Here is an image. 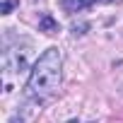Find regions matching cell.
I'll list each match as a JSON object with an SVG mask.
<instances>
[{
	"mask_svg": "<svg viewBox=\"0 0 123 123\" xmlns=\"http://www.w3.org/2000/svg\"><path fill=\"white\" fill-rule=\"evenodd\" d=\"M60 51L58 48H46L39 60L31 68L29 82H27V94L31 99H46L51 97L58 85H60Z\"/></svg>",
	"mask_w": 123,
	"mask_h": 123,
	"instance_id": "6da1fadb",
	"label": "cell"
},
{
	"mask_svg": "<svg viewBox=\"0 0 123 123\" xmlns=\"http://www.w3.org/2000/svg\"><path fill=\"white\" fill-rule=\"evenodd\" d=\"M94 0H63V7L68 12H80V10H87Z\"/></svg>",
	"mask_w": 123,
	"mask_h": 123,
	"instance_id": "277c9868",
	"label": "cell"
},
{
	"mask_svg": "<svg viewBox=\"0 0 123 123\" xmlns=\"http://www.w3.org/2000/svg\"><path fill=\"white\" fill-rule=\"evenodd\" d=\"M39 29H41V31H46V34H55V31H58V22H55L48 12H43V15H41V19H39Z\"/></svg>",
	"mask_w": 123,
	"mask_h": 123,
	"instance_id": "3957f363",
	"label": "cell"
},
{
	"mask_svg": "<svg viewBox=\"0 0 123 123\" xmlns=\"http://www.w3.org/2000/svg\"><path fill=\"white\" fill-rule=\"evenodd\" d=\"M10 123H29V121H27V118L22 116V111H19L17 116H12V118H10Z\"/></svg>",
	"mask_w": 123,
	"mask_h": 123,
	"instance_id": "8992f818",
	"label": "cell"
},
{
	"mask_svg": "<svg viewBox=\"0 0 123 123\" xmlns=\"http://www.w3.org/2000/svg\"><path fill=\"white\" fill-rule=\"evenodd\" d=\"M99 3H121V0H99Z\"/></svg>",
	"mask_w": 123,
	"mask_h": 123,
	"instance_id": "ba28073f",
	"label": "cell"
},
{
	"mask_svg": "<svg viewBox=\"0 0 123 123\" xmlns=\"http://www.w3.org/2000/svg\"><path fill=\"white\" fill-rule=\"evenodd\" d=\"M27 55H29V51H22L19 53V48H15V46L7 43L5 51H3V68H5V73L7 75L22 73L27 68Z\"/></svg>",
	"mask_w": 123,
	"mask_h": 123,
	"instance_id": "7a4b0ae2",
	"label": "cell"
},
{
	"mask_svg": "<svg viewBox=\"0 0 123 123\" xmlns=\"http://www.w3.org/2000/svg\"><path fill=\"white\" fill-rule=\"evenodd\" d=\"M87 27H89V24H80V27H77V24H75V27H73V29H75V34H85V29H87Z\"/></svg>",
	"mask_w": 123,
	"mask_h": 123,
	"instance_id": "52a82bcc",
	"label": "cell"
},
{
	"mask_svg": "<svg viewBox=\"0 0 123 123\" xmlns=\"http://www.w3.org/2000/svg\"><path fill=\"white\" fill-rule=\"evenodd\" d=\"M17 5H19V0H3V7H0V12H3V15H10Z\"/></svg>",
	"mask_w": 123,
	"mask_h": 123,
	"instance_id": "5b68a950",
	"label": "cell"
}]
</instances>
